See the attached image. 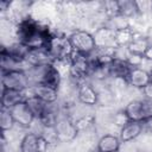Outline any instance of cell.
I'll return each instance as SVG.
<instances>
[{"mask_svg":"<svg viewBox=\"0 0 152 152\" xmlns=\"http://www.w3.org/2000/svg\"><path fill=\"white\" fill-rule=\"evenodd\" d=\"M18 43L25 45L28 50L45 49L46 44L52 36L48 26L40 24L32 18L21 19L15 28Z\"/></svg>","mask_w":152,"mask_h":152,"instance_id":"obj_1","label":"cell"},{"mask_svg":"<svg viewBox=\"0 0 152 152\" xmlns=\"http://www.w3.org/2000/svg\"><path fill=\"white\" fill-rule=\"evenodd\" d=\"M26 72L30 77L31 87L36 84H45L58 89L62 82V74L56 68L55 63L28 66V70H26Z\"/></svg>","mask_w":152,"mask_h":152,"instance_id":"obj_2","label":"cell"},{"mask_svg":"<svg viewBox=\"0 0 152 152\" xmlns=\"http://www.w3.org/2000/svg\"><path fill=\"white\" fill-rule=\"evenodd\" d=\"M51 56L53 63L55 62H68L70 61L71 56L74 55V49L70 43L69 37L64 34H53L50 37L46 48H45Z\"/></svg>","mask_w":152,"mask_h":152,"instance_id":"obj_3","label":"cell"},{"mask_svg":"<svg viewBox=\"0 0 152 152\" xmlns=\"http://www.w3.org/2000/svg\"><path fill=\"white\" fill-rule=\"evenodd\" d=\"M2 89H12L18 91H27L31 88L30 77L24 69H14L1 71Z\"/></svg>","mask_w":152,"mask_h":152,"instance_id":"obj_4","label":"cell"},{"mask_svg":"<svg viewBox=\"0 0 152 152\" xmlns=\"http://www.w3.org/2000/svg\"><path fill=\"white\" fill-rule=\"evenodd\" d=\"M69 39H70L74 51L77 53H81L84 56H90L97 49L94 34H91L88 31H84V30L74 31L69 36Z\"/></svg>","mask_w":152,"mask_h":152,"instance_id":"obj_5","label":"cell"},{"mask_svg":"<svg viewBox=\"0 0 152 152\" xmlns=\"http://www.w3.org/2000/svg\"><path fill=\"white\" fill-rule=\"evenodd\" d=\"M69 75L77 82L83 83V81L90 76V63L89 57L74 52V55L70 58V70Z\"/></svg>","mask_w":152,"mask_h":152,"instance_id":"obj_6","label":"cell"},{"mask_svg":"<svg viewBox=\"0 0 152 152\" xmlns=\"http://www.w3.org/2000/svg\"><path fill=\"white\" fill-rule=\"evenodd\" d=\"M53 131L56 134V138L61 142H69L72 141L78 133V129L76 127V124L68 116H58Z\"/></svg>","mask_w":152,"mask_h":152,"instance_id":"obj_7","label":"cell"},{"mask_svg":"<svg viewBox=\"0 0 152 152\" xmlns=\"http://www.w3.org/2000/svg\"><path fill=\"white\" fill-rule=\"evenodd\" d=\"M14 119V122L15 125H19L20 127H30L33 121L36 120L33 113L31 112V109L28 108L26 101H23V102H19L18 104H15L14 107H12L11 109H8Z\"/></svg>","mask_w":152,"mask_h":152,"instance_id":"obj_8","label":"cell"},{"mask_svg":"<svg viewBox=\"0 0 152 152\" xmlns=\"http://www.w3.org/2000/svg\"><path fill=\"white\" fill-rule=\"evenodd\" d=\"M133 66L128 63V61L126 58H120V57H115L110 64L108 65L107 68V71H108V76L115 78V80H122V81H126L127 80V76L131 71ZM127 82V81H126Z\"/></svg>","mask_w":152,"mask_h":152,"instance_id":"obj_9","label":"cell"},{"mask_svg":"<svg viewBox=\"0 0 152 152\" xmlns=\"http://www.w3.org/2000/svg\"><path fill=\"white\" fill-rule=\"evenodd\" d=\"M126 81H127V84L132 86L133 88L144 90L151 83V76L146 69H142L140 66H133Z\"/></svg>","mask_w":152,"mask_h":152,"instance_id":"obj_10","label":"cell"},{"mask_svg":"<svg viewBox=\"0 0 152 152\" xmlns=\"http://www.w3.org/2000/svg\"><path fill=\"white\" fill-rule=\"evenodd\" d=\"M145 124L138 122V121H128L122 127H120L119 132V139L121 142H129L135 140L142 132H144Z\"/></svg>","mask_w":152,"mask_h":152,"instance_id":"obj_11","label":"cell"},{"mask_svg":"<svg viewBox=\"0 0 152 152\" xmlns=\"http://www.w3.org/2000/svg\"><path fill=\"white\" fill-rule=\"evenodd\" d=\"M96 46L99 49H115L116 43H115V28H109V27H102L96 31L94 34Z\"/></svg>","mask_w":152,"mask_h":152,"instance_id":"obj_12","label":"cell"},{"mask_svg":"<svg viewBox=\"0 0 152 152\" xmlns=\"http://www.w3.org/2000/svg\"><path fill=\"white\" fill-rule=\"evenodd\" d=\"M31 95H34L48 104H53L58 99V89L45 84H36L31 88Z\"/></svg>","mask_w":152,"mask_h":152,"instance_id":"obj_13","label":"cell"},{"mask_svg":"<svg viewBox=\"0 0 152 152\" xmlns=\"http://www.w3.org/2000/svg\"><path fill=\"white\" fill-rule=\"evenodd\" d=\"M77 97H78V101L86 106H95L99 101V95H97L96 90L94 89V87L91 84H89L87 82L78 84Z\"/></svg>","mask_w":152,"mask_h":152,"instance_id":"obj_14","label":"cell"},{"mask_svg":"<svg viewBox=\"0 0 152 152\" xmlns=\"http://www.w3.org/2000/svg\"><path fill=\"white\" fill-rule=\"evenodd\" d=\"M26 91H18L12 89H1V108L11 109L19 102L25 101Z\"/></svg>","mask_w":152,"mask_h":152,"instance_id":"obj_15","label":"cell"},{"mask_svg":"<svg viewBox=\"0 0 152 152\" xmlns=\"http://www.w3.org/2000/svg\"><path fill=\"white\" fill-rule=\"evenodd\" d=\"M121 146V140L119 137L114 134H104L102 135L96 145L97 152H119Z\"/></svg>","mask_w":152,"mask_h":152,"instance_id":"obj_16","label":"cell"},{"mask_svg":"<svg viewBox=\"0 0 152 152\" xmlns=\"http://www.w3.org/2000/svg\"><path fill=\"white\" fill-rule=\"evenodd\" d=\"M19 152H40V134L34 132L26 133L20 140Z\"/></svg>","mask_w":152,"mask_h":152,"instance_id":"obj_17","label":"cell"},{"mask_svg":"<svg viewBox=\"0 0 152 152\" xmlns=\"http://www.w3.org/2000/svg\"><path fill=\"white\" fill-rule=\"evenodd\" d=\"M26 63L28 64V66H37L42 64L53 63V61L46 49H37L28 50V53L26 56Z\"/></svg>","mask_w":152,"mask_h":152,"instance_id":"obj_18","label":"cell"},{"mask_svg":"<svg viewBox=\"0 0 152 152\" xmlns=\"http://www.w3.org/2000/svg\"><path fill=\"white\" fill-rule=\"evenodd\" d=\"M25 101H26L28 108L31 109V112L33 113L36 120H39L43 116V114L46 112V109L49 108V106H50V104L43 102L42 100H39L38 97H36L34 95H31V94L30 95H26Z\"/></svg>","mask_w":152,"mask_h":152,"instance_id":"obj_19","label":"cell"},{"mask_svg":"<svg viewBox=\"0 0 152 152\" xmlns=\"http://www.w3.org/2000/svg\"><path fill=\"white\" fill-rule=\"evenodd\" d=\"M150 46H151V43H150L148 39L142 38V37L134 38L131 42V44L127 46V52L131 53V55H134V56L144 57Z\"/></svg>","mask_w":152,"mask_h":152,"instance_id":"obj_20","label":"cell"},{"mask_svg":"<svg viewBox=\"0 0 152 152\" xmlns=\"http://www.w3.org/2000/svg\"><path fill=\"white\" fill-rule=\"evenodd\" d=\"M134 32L125 26V27H119L115 30V43H116V46H128L131 44V42L134 39Z\"/></svg>","mask_w":152,"mask_h":152,"instance_id":"obj_21","label":"cell"},{"mask_svg":"<svg viewBox=\"0 0 152 152\" xmlns=\"http://www.w3.org/2000/svg\"><path fill=\"white\" fill-rule=\"evenodd\" d=\"M118 10H119V17H122V18H132L138 14L135 1H132V0L118 1Z\"/></svg>","mask_w":152,"mask_h":152,"instance_id":"obj_22","label":"cell"},{"mask_svg":"<svg viewBox=\"0 0 152 152\" xmlns=\"http://www.w3.org/2000/svg\"><path fill=\"white\" fill-rule=\"evenodd\" d=\"M15 122L14 119L11 114V112L8 109H4L1 108V113H0V127L2 133H6L7 131H11L14 127Z\"/></svg>","mask_w":152,"mask_h":152,"instance_id":"obj_23","label":"cell"},{"mask_svg":"<svg viewBox=\"0 0 152 152\" xmlns=\"http://www.w3.org/2000/svg\"><path fill=\"white\" fill-rule=\"evenodd\" d=\"M135 5H137L138 14L139 13L144 14L152 11V1H135Z\"/></svg>","mask_w":152,"mask_h":152,"instance_id":"obj_24","label":"cell"},{"mask_svg":"<svg viewBox=\"0 0 152 152\" xmlns=\"http://www.w3.org/2000/svg\"><path fill=\"white\" fill-rule=\"evenodd\" d=\"M10 1H0V8H1V11H6V10H8L7 7H10Z\"/></svg>","mask_w":152,"mask_h":152,"instance_id":"obj_25","label":"cell"},{"mask_svg":"<svg viewBox=\"0 0 152 152\" xmlns=\"http://www.w3.org/2000/svg\"><path fill=\"white\" fill-rule=\"evenodd\" d=\"M148 72H150V76H151V82H152V68L150 69V71H148Z\"/></svg>","mask_w":152,"mask_h":152,"instance_id":"obj_26","label":"cell"}]
</instances>
